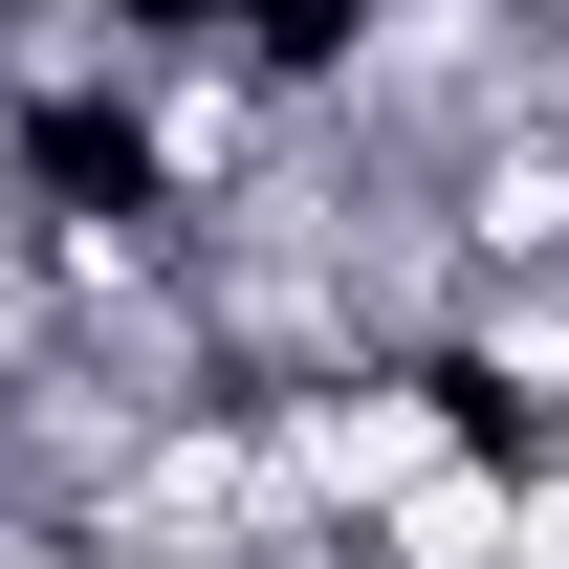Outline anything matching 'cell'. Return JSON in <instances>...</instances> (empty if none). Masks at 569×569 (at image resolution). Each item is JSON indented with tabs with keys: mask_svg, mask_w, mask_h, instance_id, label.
I'll use <instances>...</instances> for the list:
<instances>
[{
	"mask_svg": "<svg viewBox=\"0 0 569 569\" xmlns=\"http://www.w3.org/2000/svg\"><path fill=\"white\" fill-rule=\"evenodd\" d=\"M351 569H503V438H482V460H438L417 503H372Z\"/></svg>",
	"mask_w": 569,
	"mask_h": 569,
	"instance_id": "cell-2",
	"label": "cell"
},
{
	"mask_svg": "<svg viewBox=\"0 0 569 569\" xmlns=\"http://www.w3.org/2000/svg\"><path fill=\"white\" fill-rule=\"evenodd\" d=\"M503 569H569V460H503Z\"/></svg>",
	"mask_w": 569,
	"mask_h": 569,
	"instance_id": "cell-3",
	"label": "cell"
},
{
	"mask_svg": "<svg viewBox=\"0 0 569 569\" xmlns=\"http://www.w3.org/2000/svg\"><path fill=\"white\" fill-rule=\"evenodd\" d=\"M263 417V460H284V503L351 548L372 503H417L438 460H482V417H460V372L438 351H351V372H284V395H241Z\"/></svg>",
	"mask_w": 569,
	"mask_h": 569,
	"instance_id": "cell-1",
	"label": "cell"
}]
</instances>
